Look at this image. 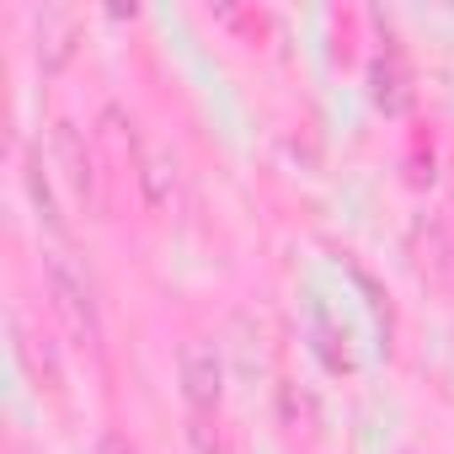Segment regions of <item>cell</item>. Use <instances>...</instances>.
Returning <instances> with one entry per match:
<instances>
[{"label": "cell", "instance_id": "cell-3", "mask_svg": "<svg viewBox=\"0 0 454 454\" xmlns=\"http://www.w3.org/2000/svg\"><path fill=\"white\" fill-rule=\"evenodd\" d=\"M176 380H182V401L192 417H214L219 395H224V358L208 337H192L176 358Z\"/></svg>", "mask_w": 454, "mask_h": 454}, {"label": "cell", "instance_id": "cell-9", "mask_svg": "<svg viewBox=\"0 0 454 454\" xmlns=\"http://www.w3.org/2000/svg\"><path fill=\"white\" fill-rule=\"evenodd\" d=\"M97 454H134V443H129V438H123V433H107V438H102V449H97Z\"/></svg>", "mask_w": 454, "mask_h": 454}, {"label": "cell", "instance_id": "cell-1", "mask_svg": "<svg viewBox=\"0 0 454 454\" xmlns=\"http://www.w3.org/2000/svg\"><path fill=\"white\" fill-rule=\"evenodd\" d=\"M43 284H49V305L54 316L65 321V332L86 348L102 342V300H97V284H91V268L65 247V241H49L43 247Z\"/></svg>", "mask_w": 454, "mask_h": 454}, {"label": "cell", "instance_id": "cell-7", "mask_svg": "<svg viewBox=\"0 0 454 454\" xmlns=\"http://www.w3.org/2000/svg\"><path fill=\"white\" fill-rule=\"evenodd\" d=\"M75 54V43H70V17H59V12H49L43 22H38V65L54 75L65 59Z\"/></svg>", "mask_w": 454, "mask_h": 454}, {"label": "cell", "instance_id": "cell-5", "mask_svg": "<svg viewBox=\"0 0 454 454\" xmlns=\"http://www.w3.org/2000/svg\"><path fill=\"white\" fill-rule=\"evenodd\" d=\"M406 252H411V268H417L427 284H449V278H454V241H449V231H443V219H417Z\"/></svg>", "mask_w": 454, "mask_h": 454}, {"label": "cell", "instance_id": "cell-8", "mask_svg": "<svg viewBox=\"0 0 454 454\" xmlns=\"http://www.w3.org/2000/svg\"><path fill=\"white\" fill-rule=\"evenodd\" d=\"M27 198L38 203V214L49 219V231H54V241H59V236H65V219H59L54 187H49V176H43V155H27Z\"/></svg>", "mask_w": 454, "mask_h": 454}, {"label": "cell", "instance_id": "cell-2", "mask_svg": "<svg viewBox=\"0 0 454 454\" xmlns=\"http://www.w3.org/2000/svg\"><path fill=\"white\" fill-rule=\"evenodd\" d=\"M129 150H134V171H139V192L150 208H171L182 192V166L171 155L166 139H155L145 123H129Z\"/></svg>", "mask_w": 454, "mask_h": 454}, {"label": "cell", "instance_id": "cell-6", "mask_svg": "<svg viewBox=\"0 0 454 454\" xmlns=\"http://www.w3.org/2000/svg\"><path fill=\"white\" fill-rule=\"evenodd\" d=\"M38 332H27V321L22 316H12V353L22 358V369L33 374V380H43V385H59V358H54V348L49 353H38Z\"/></svg>", "mask_w": 454, "mask_h": 454}, {"label": "cell", "instance_id": "cell-4", "mask_svg": "<svg viewBox=\"0 0 454 454\" xmlns=\"http://www.w3.org/2000/svg\"><path fill=\"white\" fill-rule=\"evenodd\" d=\"M54 160L65 166L70 192H75L91 214H102V203H107L102 171H97V155H91V145H86V134H81L75 123H54Z\"/></svg>", "mask_w": 454, "mask_h": 454}]
</instances>
